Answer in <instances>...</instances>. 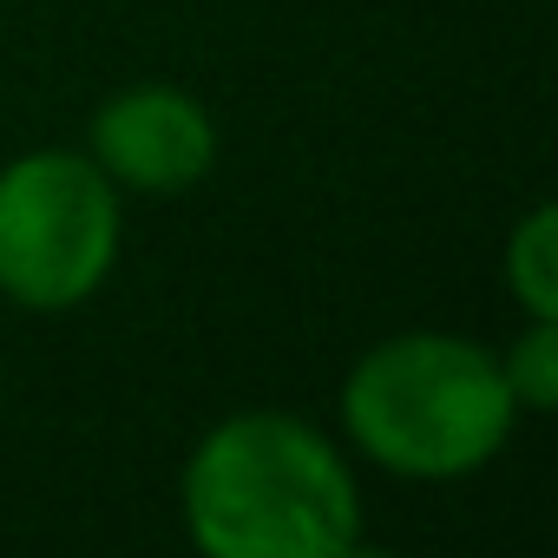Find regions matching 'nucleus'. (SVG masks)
<instances>
[{
  "mask_svg": "<svg viewBox=\"0 0 558 558\" xmlns=\"http://www.w3.org/2000/svg\"><path fill=\"white\" fill-rule=\"evenodd\" d=\"M178 519L204 558H342L362 545V480L316 421L243 408L184 453Z\"/></svg>",
  "mask_w": 558,
  "mask_h": 558,
  "instance_id": "1",
  "label": "nucleus"
},
{
  "mask_svg": "<svg viewBox=\"0 0 558 558\" xmlns=\"http://www.w3.org/2000/svg\"><path fill=\"white\" fill-rule=\"evenodd\" d=\"M336 414L368 466L414 486L486 473L525 421L499 375V349L453 329H401L368 342L342 375Z\"/></svg>",
  "mask_w": 558,
  "mask_h": 558,
  "instance_id": "2",
  "label": "nucleus"
},
{
  "mask_svg": "<svg viewBox=\"0 0 558 558\" xmlns=\"http://www.w3.org/2000/svg\"><path fill=\"white\" fill-rule=\"evenodd\" d=\"M125 250V191L73 145L0 165V296L34 316L86 310Z\"/></svg>",
  "mask_w": 558,
  "mask_h": 558,
  "instance_id": "3",
  "label": "nucleus"
},
{
  "mask_svg": "<svg viewBox=\"0 0 558 558\" xmlns=\"http://www.w3.org/2000/svg\"><path fill=\"white\" fill-rule=\"evenodd\" d=\"M217 119L197 93L171 80H138L99 99L80 151L125 197H184L217 171Z\"/></svg>",
  "mask_w": 558,
  "mask_h": 558,
  "instance_id": "4",
  "label": "nucleus"
},
{
  "mask_svg": "<svg viewBox=\"0 0 558 558\" xmlns=\"http://www.w3.org/2000/svg\"><path fill=\"white\" fill-rule=\"evenodd\" d=\"M499 283L519 303V316H551L558 323V210L532 204L499 250Z\"/></svg>",
  "mask_w": 558,
  "mask_h": 558,
  "instance_id": "5",
  "label": "nucleus"
},
{
  "mask_svg": "<svg viewBox=\"0 0 558 558\" xmlns=\"http://www.w3.org/2000/svg\"><path fill=\"white\" fill-rule=\"evenodd\" d=\"M499 375H506L519 414H551L558 408V323L525 316V329L499 349Z\"/></svg>",
  "mask_w": 558,
  "mask_h": 558,
  "instance_id": "6",
  "label": "nucleus"
},
{
  "mask_svg": "<svg viewBox=\"0 0 558 558\" xmlns=\"http://www.w3.org/2000/svg\"><path fill=\"white\" fill-rule=\"evenodd\" d=\"M0 395H8V368H0Z\"/></svg>",
  "mask_w": 558,
  "mask_h": 558,
  "instance_id": "7",
  "label": "nucleus"
}]
</instances>
